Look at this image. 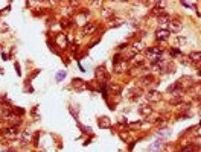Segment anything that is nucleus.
<instances>
[{
	"label": "nucleus",
	"mask_w": 201,
	"mask_h": 152,
	"mask_svg": "<svg viewBox=\"0 0 201 152\" xmlns=\"http://www.w3.org/2000/svg\"><path fill=\"white\" fill-rule=\"evenodd\" d=\"M2 135L8 140H12V139H17L18 137V129L17 126H9V128H5L2 131Z\"/></svg>",
	"instance_id": "obj_1"
},
{
	"label": "nucleus",
	"mask_w": 201,
	"mask_h": 152,
	"mask_svg": "<svg viewBox=\"0 0 201 152\" xmlns=\"http://www.w3.org/2000/svg\"><path fill=\"white\" fill-rule=\"evenodd\" d=\"M166 5H168L166 2H157V5L153 8L151 14H153V15H156L157 18L161 17V15H164V14H166V9H164V8H166Z\"/></svg>",
	"instance_id": "obj_2"
},
{
	"label": "nucleus",
	"mask_w": 201,
	"mask_h": 152,
	"mask_svg": "<svg viewBox=\"0 0 201 152\" xmlns=\"http://www.w3.org/2000/svg\"><path fill=\"white\" fill-rule=\"evenodd\" d=\"M146 55L149 56V59L153 63L154 59H157L159 56L163 55V49L161 47H149V49H146Z\"/></svg>",
	"instance_id": "obj_3"
},
{
	"label": "nucleus",
	"mask_w": 201,
	"mask_h": 152,
	"mask_svg": "<svg viewBox=\"0 0 201 152\" xmlns=\"http://www.w3.org/2000/svg\"><path fill=\"white\" fill-rule=\"evenodd\" d=\"M181 29H183V25L180 21H177V20H171V23L168 25V31L171 34H178Z\"/></svg>",
	"instance_id": "obj_4"
},
{
	"label": "nucleus",
	"mask_w": 201,
	"mask_h": 152,
	"mask_svg": "<svg viewBox=\"0 0 201 152\" xmlns=\"http://www.w3.org/2000/svg\"><path fill=\"white\" fill-rule=\"evenodd\" d=\"M96 29H98V25H96V23H85V25L82 26V29H81V34H82V35H90V34H93Z\"/></svg>",
	"instance_id": "obj_5"
},
{
	"label": "nucleus",
	"mask_w": 201,
	"mask_h": 152,
	"mask_svg": "<svg viewBox=\"0 0 201 152\" xmlns=\"http://www.w3.org/2000/svg\"><path fill=\"white\" fill-rule=\"evenodd\" d=\"M168 93H171V94H174V96H181V93H183V85H181V82H175L174 85H171V87L168 88Z\"/></svg>",
	"instance_id": "obj_6"
},
{
	"label": "nucleus",
	"mask_w": 201,
	"mask_h": 152,
	"mask_svg": "<svg viewBox=\"0 0 201 152\" xmlns=\"http://www.w3.org/2000/svg\"><path fill=\"white\" fill-rule=\"evenodd\" d=\"M146 99L149 102H159V101H161V93L157 90H149L146 93Z\"/></svg>",
	"instance_id": "obj_7"
},
{
	"label": "nucleus",
	"mask_w": 201,
	"mask_h": 152,
	"mask_svg": "<svg viewBox=\"0 0 201 152\" xmlns=\"http://www.w3.org/2000/svg\"><path fill=\"white\" fill-rule=\"evenodd\" d=\"M171 35V32L168 31V29H164V28H160V29H157L156 31V38L159 40V41H166L168 38Z\"/></svg>",
	"instance_id": "obj_8"
},
{
	"label": "nucleus",
	"mask_w": 201,
	"mask_h": 152,
	"mask_svg": "<svg viewBox=\"0 0 201 152\" xmlns=\"http://www.w3.org/2000/svg\"><path fill=\"white\" fill-rule=\"evenodd\" d=\"M139 113H140V116L146 117V116H149V114L153 113V107H149V105H140L139 107Z\"/></svg>",
	"instance_id": "obj_9"
},
{
	"label": "nucleus",
	"mask_w": 201,
	"mask_h": 152,
	"mask_svg": "<svg viewBox=\"0 0 201 152\" xmlns=\"http://www.w3.org/2000/svg\"><path fill=\"white\" fill-rule=\"evenodd\" d=\"M153 81H154V78H153V76H149V75H146V76H143V78H140V79H139V82H140V85H142V87L151 85V84H153Z\"/></svg>",
	"instance_id": "obj_10"
},
{
	"label": "nucleus",
	"mask_w": 201,
	"mask_h": 152,
	"mask_svg": "<svg viewBox=\"0 0 201 152\" xmlns=\"http://www.w3.org/2000/svg\"><path fill=\"white\" fill-rule=\"evenodd\" d=\"M189 61H192V63H200L201 61V52H197V50L191 52V53H189Z\"/></svg>",
	"instance_id": "obj_11"
},
{
	"label": "nucleus",
	"mask_w": 201,
	"mask_h": 152,
	"mask_svg": "<svg viewBox=\"0 0 201 152\" xmlns=\"http://www.w3.org/2000/svg\"><path fill=\"white\" fill-rule=\"evenodd\" d=\"M73 87L78 91H82V90H85V82L82 79H73Z\"/></svg>",
	"instance_id": "obj_12"
},
{
	"label": "nucleus",
	"mask_w": 201,
	"mask_h": 152,
	"mask_svg": "<svg viewBox=\"0 0 201 152\" xmlns=\"http://www.w3.org/2000/svg\"><path fill=\"white\" fill-rule=\"evenodd\" d=\"M56 43L60 47H66L67 46V38L64 37V34H58L56 35Z\"/></svg>",
	"instance_id": "obj_13"
},
{
	"label": "nucleus",
	"mask_w": 201,
	"mask_h": 152,
	"mask_svg": "<svg viewBox=\"0 0 201 152\" xmlns=\"http://www.w3.org/2000/svg\"><path fill=\"white\" fill-rule=\"evenodd\" d=\"M96 76H98V79H101V82H105V81H107V78H108V75L105 73V70H104L102 67H99V69H98Z\"/></svg>",
	"instance_id": "obj_14"
},
{
	"label": "nucleus",
	"mask_w": 201,
	"mask_h": 152,
	"mask_svg": "<svg viewBox=\"0 0 201 152\" xmlns=\"http://www.w3.org/2000/svg\"><path fill=\"white\" fill-rule=\"evenodd\" d=\"M157 20H159V23H160L161 26H164V25L168 26V25L171 23V20H172V18H171V17H169L168 14H164V15H161V17H159Z\"/></svg>",
	"instance_id": "obj_15"
},
{
	"label": "nucleus",
	"mask_w": 201,
	"mask_h": 152,
	"mask_svg": "<svg viewBox=\"0 0 201 152\" xmlns=\"http://www.w3.org/2000/svg\"><path fill=\"white\" fill-rule=\"evenodd\" d=\"M163 148V142L161 140H157V142H154L151 146H149V151L151 152H157L159 149H161Z\"/></svg>",
	"instance_id": "obj_16"
},
{
	"label": "nucleus",
	"mask_w": 201,
	"mask_h": 152,
	"mask_svg": "<svg viewBox=\"0 0 201 152\" xmlns=\"http://www.w3.org/2000/svg\"><path fill=\"white\" fill-rule=\"evenodd\" d=\"M98 123H99L101 128H110V119L108 117H101L98 120Z\"/></svg>",
	"instance_id": "obj_17"
},
{
	"label": "nucleus",
	"mask_w": 201,
	"mask_h": 152,
	"mask_svg": "<svg viewBox=\"0 0 201 152\" xmlns=\"http://www.w3.org/2000/svg\"><path fill=\"white\" fill-rule=\"evenodd\" d=\"M114 66H116V73H122L123 70H126V63L125 61H121V63H118Z\"/></svg>",
	"instance_id": "obj_18"
},
{
	"label": "nucleus",
	"mask_w": 201,
	"mask_h": 152,
	"mask_svg": "<svg viewBox=\"0 0 201 152\" xmlns=\"http://www.w3.org/2000/svg\"><path fill=\"white\" fill-rule=\"evenodd\" d=\"M111 15H114L113 9H110V8H105V9L102 11V17H104V18H108V17H111Z\"/></svg>",
	"instance_id": "obj_19"
},
{
	"label": "nucleus",
	"mask_w": 201,
	"mask_h": 152,
	"mask_svg": "<svg viewBox=\"0 0 201 152\" xmlns=\"http://www.w3.org/2000/svg\"><path fill=\"white\" fill-rule=\"evenodd\" d=\"M143 49V43L142 41H136L134 44H133V52H139V50H142Z\"/></svg>",
	"instance_id": "obj_20"
},
{
	"label": "nucleus",
	"mask_w": 201,
	"mask_h": 152,
	"mask_svg": "<svg viewBox=\"0 0 201 152\" xmlns=\"http://www.w3.org/2000/svg\"><path fill=\"white\" fill-rule=\"evenodd\" d=\"M191 108V104H184V102H181L180 105H178V110L180 111H184V110H189Z\"/></svg>",
	"instance_id": "obj_21"
},
{
	"label": "nucleus",
	"mask_w": 201,
	"mask_h": 152,
	"mask_svg": "<svg viewBox=\"0 0 201 152\" xmlns=\"http://www.w3.org/2000/svg\"><path fill=\"white\" fill-rule=\"evenodd\" d=\"M122 23H123V20H121V18H116V20H114V23H113V21L110 23V26H111V28H116V26H121Z\"/></svg>",
	"instance_id": "obj_22"
},
{
	"label": "nucleus",
	"mask_w": 201,
	"mask_h": 152,
	"mask_svg": "<svg viewBox=\"0 0 201 152\" xmlns=\"http://www.w3.org/2000/svg\"><path fill=\"white\" fill-rule=\"evenodd\" d=\"M70 25H72V23H70L69 18H63V21H61V26H63V28H69Z\"/></svg>",
	"instance_id": "obj_23"
},
{
	"label": "nucleus",
	"mask_w": 201,
	"mask_h": 152,
	"mask_svg": "<svg viewBox=\"0 0 201 152\" xmlns=\"http://www.w3.org/2000/svg\"><path fill=\"white\" fill-rule=\"evenodd\" d=\"M63 78H66V72H60V73H58V75H56V81H58V82H60V81H61V79H63Z\"/></svg>",
	"instance_id": "obj_24"
},
{
	"label": "nucleus",
	"mask_w": 201,
	"mask_h": 152,
	"mask_svg": "<svg viewBox=\"0 0 201 152\" xmlns=\"http://www.w3.org/2000/svg\"><path fill=\"white\" fill-rule=\"evenodd\" d=\"M29 139H31V132H28V131L23 132V140H29Z\"/></svg>",
	"instance_id": "obj_25"
},
{
	"label": "nucleus",
	"mask_w": 201,
	"mask_h": 152,
	"mask_svg": "<svg viewBox=\"0 0 201 152\" xmlns=\"http://www.w3.org/2000/svg\"><path fill=\"white\" fill-rule=\"evenodd\" d=\"M9 9H11V8H9V6H8V8H5V11H3V9H2V11H0V15H6V14H8V12H9Z\"/></svg>",
	"instance_id": "obj_26"
},
{
	"label": "nucleus",
	"mask_w": 201,
	"mask_h": 152,
	"mask_svg": "<svg viewBox=\"0 0 201 152\" xmlns=\"http://www.w3.org/2000/svg\"><path fill=\"white\" fill-rule=\"evenodd\" d=\"M183 6H189V8H194V3H189V2H181Z\"/></svg>",
	"instance_id": "obj_27"
},
{
	"label": "nucleus",
	"mask_w": 201,
	"mask_h": 152,
	"mask_svg": "<svg viewBox=\"0 0 201 152\" xmlns=\"http://www.w3.org/2000/svg\"><path fill=\"white\" fill-rule=\"evenodd\" d=\"M177 43H186V38H183V37H178V38H177Z\"/></svg>",
	"instance_id": "obj_28"
},
{
	"label": "nucleus",
	"mask_w": 201,
	"mask_h": 152,
	"mask_svg": "<svg viewBox=\"0 0 201 152\" xmlns=\"http://www.w3.org/2000/svg\"><path fill=\"white\" fill-rule=\"evenodd\" d=\"M2 126H3V123H2V122H0V128H2Z\"/></svg>",
	"instance_id": "obj_29"
},
{
	"label": "nucleus",
	"mask_w": 201,
	"mask_h": 152,
	"mask_svg": "<svg viewBox=\"0 0 201 152\" xmlns=\"http://www.w3.org/2000/svg\"><path fill=\"white\" fill-rule=\"evenodd\" d=\"M198 75H201V70H200V72H198Z\"/></svg>",
	"instance_id": "obj_30"
},
{
	"label": "nucleus",
	"mask_w": 201,
	"mask_h": 152,
	"mask_svg": "<svg viewBox=\"0 0 201 152\" xmlns=\"http://www.w3.org/2000/svg\"><path fill=\"white\" fill-rule=\"evenodd\" d=\"M200 126H201V122H200Z\"/></svg>",
	"instance_id": "obj_31"
},
{
	"label": "nucleus",
	"mask_w": 201,
	"mask_h": 152,
	"mask_svg": "<svg viewBox=\"0 0 201 152\" xmlns=\"http://www.w3.org/2000/svg\"><path fill=\"white\" fill-rule=\"evenodd\" d=\"M200 85H201V82H200Z\"/></svg>",
	"instance_id": "obj_32"
}]
</instances>
